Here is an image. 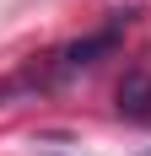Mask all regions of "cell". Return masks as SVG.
Masks as SVG:
<instances>
[{"mask_svg":"<svg viewBox=\"0 0 151 156\" xmlns=\"http://www.w3.org/2000/svg\"><path fill=\"white\" fill-rule=\"evenodd\" d=\"M113 48H119V22H108V27L87 32V38H76V43H65L60 54H54V70H60V81H65V76H76V70H92L97 59H108Z\"/></svg>","mask_w":151,"mask_h":156,"instance_id":"6da1fadb","label":"cell"},{"mask_svg":"<svg viewBox=\"0 0 151 156\" xmlns=\"http://www.w3.org/2000/svg\"><path fill=\"white\" fill-rule=\"evenodd\" d=\"M113 97H119V113H124V119H135V124L151 119V76H146V70H130Z\"/></svg>","mask_w":151,"mask_h":156,"instance_id":"7a4b0ae2","label":"cell"}]
</instances>
